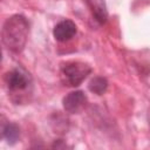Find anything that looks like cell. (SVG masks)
<instances>
[{"mask_svg":"<svg viewBox=\"0 0 150 150\" xmlns=\"http://www.w3.org/2000/svg\"><path fill=\"white\" fill-rule=\"evenodd\" d=\"M29 25L25 16L16 14L8 18L5 21L1 32L5 47L13 53H20L26 46Z\"/></svg>","mask_w":150,"mask_h":150,"instance_id":"obj_1","label":"cell"},{"mask_svg":"<svg viewBox=\"0 0 150 150\" xmlns=\"http://www.w3.org/2000/svg\"><path fill=\"white\" fill-rule=\"evenodd\" d=\"M5 83L11 95L20 96V100L32 90V77L21 68H13L7 71L5 74Z\"/></svg>","mask_w":150,"mask_h":150,"instance_id":"obj_2","label":"cell"},{"mask_svg":"<svg viewBox=\"0 0 150 150\" xmlns=\"http://www.w3.org/2000/svg\"><path fill=\"white\" fill-rule=\"evenodd\" d=\"M91 73V67L81 61H68L61 66V80L68 87L80 86Z\"/></svg>","mask_w":150,"mask_h":150,"instance_id":"obj_3","label":"cell"},{"mask_svg":"<svg viewBox=\"0 0 150 150\" xmlns=\"http://www.w3.org/2000/svg\"><path fill=\"white\" fill-rule=\"evenodd\" d=\"M87 103V97L81 90H75L69 93L63 98V108L67 112L77 114L80 112Z\"/></svg>","mask_w":150,"mask_h":150,"instance_id":"obj_4","label":"cell"},{"mask_svg":"<svg viewBox=\"0 0 150 150\" xmlns=\"http://www.w3.org/2000/svg\"><path fill=\"white\" fill-rule=\"evenodd\" d=\"M76 25L71 20H62L54 27V38L60 42L69 41L76 34Z\"/></svg>","mask_w":150,"mask_h":150,"instance_id":"obj_5","label":"cell"},{"mask_svg":"<svg viewBox=\"0 0 150 150\" xmlns=\"http://www.w3.org/2000/svg\"><path fill=\"white\" fill-rule=\"evenodd\" d=\"M88 7L90 8V12L95 20L100 23H104L108 18L107 7L103 0H84Z\"/></svg>","mask_w":150,"mask_h":150,"instance_id":"obj_6","label":"cell"},{"mask_svg":"<svg viewBox=\"0 0 150 150\" xmlns=\"http://www.w3.org/2000/svg\"><path fill=\"white\" fill-rule=\"evenodd\" d=\"M20 136V129L15 123H7L2 127V137L9 144H14Z\"/></svg>","mask_w":150,"mask_h":150,"instance_id":"obj_7","label":"cell"},{"mask_svg":"<svg viewBox=\"0 0 150 150\" xmlns=\"http://www.w3.org/2000/svg\"><path fill=\"white\" fill-rule=\"evenodd\" d=\"M89 90L96 95H102L105 93L107 87H108V82L104 77L102 76H95L94 79H91V81L89 82Z\"/></svg>","mask_w":150,"mask_h":150,"instance_id":"obj_8","label":"cell"}]
</instances>
